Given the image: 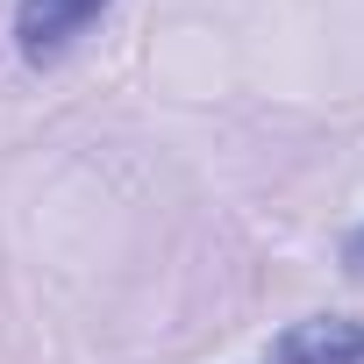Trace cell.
Returning a JSON list of instances; mask_svg holds the SVG:
<instances>
[{"label": "cell", "mask_w": 364, "mask_h": 364, "mask_svg": "<svg viewBox=\"0 0 364 364\" xmlns=\"http://www.w3.org/2000/svg\"><path fill=\"white\" fill-rule=\"evenodd\" d=\"M100 15H107V0H15V50H22V65H58Z\"/></svg>", "instance_id": "6da1fadb"}, {"label": "cell", "mask_w": 364, "mask_h": 364, "mask_svg": "<svg viewBox=\"0 0 364 364\" xmlns=\"http://www.w3.org/2000/svg\"><path fill=\"white\" fill-rule=\"evenodd\" d=\"M264 364H364V321L357 314H307L264 350Z\"/></svg>", "instance_id": "7a4b0ae2"}, {"label": "cell", "mask_w": 364, "mask_h": 364, "mask_svg": "<svg viewBox=\"0 0 364 364\" xmlns=\"http://www.w3.org/2000/svg\"><path fill=\"white\" fill-rule=\"evenodd\" d=\"M343 272H357V279H364V222L343 236Z\"/></svg>", "instance_id": "3957f363"}]
</instances>
